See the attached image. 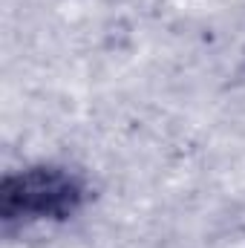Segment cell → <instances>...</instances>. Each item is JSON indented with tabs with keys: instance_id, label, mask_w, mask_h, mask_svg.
Returning a JSON list of instances; mask_svg holds the SVG:
<instances>
[{
	"instance_id": "1",
	"label": "cell",
	"mask_w": 245,
	"mask_h": 248,
	"mask_svg": "<svg viewBox=\"0 0 245 248\" xmlns=\"http://www.w3.org/2000/svg\"><path fill=\"white\" fill-rule=\"evenodd\" d=\"M87 196V182L75 170L38 165L3 179L0 214L6 222H63L84 208Z\"/></svg>"
}]
</instances>
